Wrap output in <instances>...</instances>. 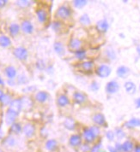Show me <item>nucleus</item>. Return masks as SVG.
<instances>
[{"label":"nucleus","instance_id":"nucleus-1","mask_svg":"<svg viewBox=\"0 0 140 152\" xmlns=\"http://www.w3.org/2000/svg\"><path fill=\"white\" fill-rule=\"evenodd\" d=\"M13 54L16 58H17L18 60H21V61H25L28 56V52L27 49L22 47V46H19V47H16L15 49Z\"/></svg>","mask_w":140,"mask_h":152},{"label":"nucleus","instance_id":"nucleus-2","mask_svg":"<svg viewBox=\"0 0 140 152\" xmlns=\"http://www.w3.org/2000/svg\"><path fill=\"white\" fill-rule=\"evenodd\" d=\"M83 138L79 134H72L69 138V145L72 148H77L82 145Z\"/></svg>","mask_w":140,"mask_h":152},{"label":"nucleus","instance_id":"nucleus-3","mask_svg":"<svg viewBox=\"0 0 140 152\" xmlns=\"http://www.w3.org/2000/svg\"><path fill=\"white\" fill-rule=\"evenodd\" d=\"M22 132L27 138H33L35 134V126L32 123H27L22 127Z\"/></svg>","mask_w":140,"mask_h":152},{"label":"nucleus","instance_id":"nucleus-4","mask_svg":"<svg viewBox=\"0 0 140 152\" xmlns=\"http://www.w3.org/2000/svg\"><path fill=\"white\" fill-rule=\"evenodd\" d=\"M18 115L19 114L16 113L15 111L11 110L10 109H8L7 112L5 114V122H6V124L9 125V126H11L13 123H15Z\"/></svg>","mask_w":140,"mask_h":152},{"label":"nucleus","instance_id":"nucleus-5","mask_svg":"<svg viewBox=\"0 0 140 152\" xmlns=\"http://www.w3.org/2000/svg\"><path fill=\"white\" fill-rule=\"evenodd\" d=\"M96 74L101 78H107L111 74V69L107 65H101L96 69Z\"/></svg>","mask_w":140,"mask_h":152},{"label":"nucleus","instance_id":"nucleus-6","mask_svg":"<svg viewBox=\"0 0 140 152\" xmlns=\"http://www.w3.org/2000/svg\"><path fill=\"white\" fill-rule=\"evenodd\" d=\"M56 15L61 19H66L70 15V10L66 6H60L57 10Z\"/></svg>","mask_w":140,"mask_h":152},{"label":"nucleus","instance_id":"nucleus-7","mask_svg":"<svg viewBox=\"0 0 140 152\" xmlns=\"http://www.w3.org/2000/svg\"><path fill=\"white\" fill-rule=\"evenodd\" d=\"M9 109H10L11 110L15 111L16 113L19 114L22 110L21 99H14V100H12L11 103L9 105Z\"/></svg>","mask_w":140,"mask_h":152},{"label":"nucleus","instance_id":"nucleus-8","mask_svg":"<svg viewBox=\"0 0 140 152\" xmlns=\"http://www.w3.org/2000/svg\"><path fill=\"white\" fill-rule=\"evenodd\" d=\"M119 84L117 83L115 80H112V81H109L108 83L107 84L106 91L108 94H113V93H116L119 91Z\"/></svg>","mask_w":140,"mask_h":152},{"label":"nucleus","instance_id":"nucleus-9","mask_svg":"<svg viewBox=\"0 0 140 152\" xmlns=\"http://www.w3.org/2000/svg\"><path fill=\"white\" fill-rule=\"evenodd\" d=\"M83 138H84V141H85L86 144H91V143H93L95 141V139L96 138L90 128L84 129V132H83Z\"/></svg>","mask_w":140,"mask_h":152},{"label":"nucleus","instance_id":"nucleus-10","mask_svg":"<svg viewBox=\"0 0 140 152\" xmlns=\"http://www.w3.org/2000/svg\"><path fill=\"white\" fill-rule=\"evenodd\" d=\"M21 29L22 30L23 33H25L27 34H32L34 32V26L31 23V21L25 20V21L21 22Z\"/></svg>","mask_w":140,"mask_h":152},{"label":"nucleus","instance_id":"nucleus-11","mask_svg":"<svg viewBox=\"0 0 140 152\" xmlns=\"http://www.w3.org/2000/svg\"><path fill=\"white\" fill-rule=\"evenodd\" d=\"M58 147H59V144H58L56 139L52 138V139H48L46 141L45 148L49 152H54L58 149Z\"/></svg>","mask_w":140,"mask_h":152},{"label":"nucleus","instance_id":"nucleus-12","mask_svg":"<svg viewBox=\"0 0 140 152\" xmlns=\"http://www.w3.org/2000/svg\"><path fill=\"white\" fill-rule=\"evenodd\" d=\"M130 73H131L130 69L126 67V66H120L117 69V71H116L117 75L120 77V78H122V79L127 78L128 76L130 75Z\"/></svg>","mask_w":140,"mask_h":152},{"label":"nucleus","instance_id":"nucleus-13","mask_svg":"<svg viewBox=\"0 0 140 152\" xmlns=\"http://www.w3.org/2000/svg\"><path fill=\"white\" fill-rule=\"evenodd\" d=\"M64 126L69 131H74L76 128V122L74 119L70 117H67L64 121Z\"/></svg>","mask_w":140,"mask_h":152},{"label":"nucleus","instance_id":"nucleus-14","mask_svg":"<svg viewBox=\"0 0 140 152\" xmlns=\"http://www.w3.org/2000/svg\"><path fill=\"white\" fill-rule=\"evenodd\" d=\"M48 98V94L47 92L44 91H38L36 94H35V100L39 103H45Z\"/></svg>","mask_w":140,"mask_h":152},{"label":"nucleus","instance_id":"nucleus-15","mask_svg":"<svg viewBox=\"0 0 140 152\" xmlns=\"http://www.w3.org/2000/svg\"><path fill=\"white\" fill-rule=\"evenodd\" d=\"M109 28V25H108V22L106 21V20H101L96 23V28L99 32H101V33H105L107 31V29Z\"/></svg>","mask_w":140,"mask_h":152},{"label":"nucleus","instance_id":"nucleus-16","mask_svg":"<svg viewBox=\"0 0 140 152\" xmlns=\"http://www.w3.org/2000/svg\"><path fill=\"white\" fill-rule=\"evenodd\" d=\"M127 128H134V127H138L140 126V119L138 118H132L131 120H129L128 121H126L125 123Z\"/></svg>","mask_w":140,"mask_h":152},{"label":"nucleus","instance_id":"nucleus-17","mask_svg":"<svg viewBox=\"0 0 140 152\" xmlns=\"http://www.w3.org/2000/svg\"><path fill=\"white\" fill-rule=\"evenodd\" d=\"M5 75L10 80H13L16 76V69H15L13 66H8L4 69Z\"/></svg>","mask_w":140,"mask_h":152},{"label":"nucleus","instance_id":"nucleus-18","mask_svg":"<svg viewBox=\"0 0 140 152\" xmlns=\"http://www.w3.org/2000/svg\"><path fill=\"white\" fill-rule=\"evenodd\" d=\"M57 104L59 107H64L70 104V100L67 96L65 95H60L57 98Z\"/></svg>","mask_w":140,"mask_h":152},{"label":"nucleus","instance_id":"nucleus-19","mask_svg":"<svg viewBox=\"0 0 140 152\" xmlns=\"http://www.w3.org/2000/svg\"><path fill=\"white\" fill-rule=\"evenodd\" d=\"M125 89H126V92L130 95H133L136 92V86L133 83V81H127L125 83Z\"/></svg>","mask_w":140,"mask_h":152},{"label":"nucleus","instance_id":"nucleus-20","mask_svg":"<svg viewBox=\"0 0 140 152\" xmlns=\"http://www.w3.org/2000/svg\"><path fill=\"white\" fill-rule=\"evenodd\" d=\"M10 132L13 134H20L21 132H22V126H21L20 123H17V122H15L13 124L10 126Z\"/></svg>","mask_w":140,"mask_h":152},{"label":"nucleus","instance_id":"nucleus-21","mask_svg":"<svg viewBox=\"0 0 140 152\" xmlns=\"http://www.w3.org/2000/svg\"><path fill=\"white\" fill-rule=\"evenodd\" d=\"M134 151V145L132 141L126 140L122 144V152H132Z\"/></svg>","mask_w":140,"mask_h":152},{"label":"nucleus","instance_id":"nucleus-22","mask_svg":"<svg viewBox=\"0 0 140 152\" xmlns=\"http://www.w3.org/2000/svg\"><path fill=\"white\" fill-rule=\"evenodd\" d=\"M73 98H74V101H75L77 104H81L85 102V100H86V96L84 95V93H82V92L77 91V92L74 93Z\"/></svg>","mask_w":140,"mask_h":152},{"label":"nucleus","instance_id":"nucleus-23","mask_svg":"<svg viewBox=\"0 0 140 152\" xmlns=\"http://www.w3.org/2000/svg\"><path fill=\"white\" fill-rule=\"evenodd\" d=\"M36 15H37L38 21H40V22H41V23H44L45 21H47V12L44 10H41V9L36 10Z\"/></svg>","mask_w":140,"mask_h":152},{"label":"nucleus","instance_id":"nucleus-24","mask_svg":"<svg viewBox=\"0 0 140 152\" xmlns=\"http://www.w3.org/2000/svg\"><path fill=\"white\" fill-rule=\"evenodd\" d=\"M92 120H93V121H94L96 124L99 125V126H103L106 122L105 117H104V115H101V114H96V115H95L93 116V119H92Z\"/></svg>","mask_w":140,"mask_h":152},{"label":"nucleus","instance_id":"nucleus-25","mask_svg":"<svg viewBox=\"0 0 140 152\" xmlns=\"http://www.w3.org/2000/svg\"><path fill=\"white\" fill-rule=\"evenodd\" d=\"M16 139H15L14 137H12V136H10V135H9L7 136L6 138H4V140H3V145H5L6 147H14L15 145H16Z\"/></svg>","mask_w":140,"mask_h":152},{"label":"nucleus","instance_id":"nucleus-26","mask_svg":"<svg viewBox=\"0 0 140 152\" xmlns=\"http://www.w3.org/2000/svg\"><path fill=\"white\" fill-rule=\"evenodd\" d=\"M53 49L59 56H63L64 54V47L60 42H55L53 45Z\"/></svg>","mask_w":140,"mask_h":152},{"label":"nucleus","instance_id":"nucleus-27","mask_svg":"<svg viewBox=\"0 0 140 152\" xmlns=\"http://www.w3.org/2000/svg\"><path fill=\"white\" fill-rule=\"evenodd\" d=\"M10 45H11V40L9 37L5 35L0 36V46L6 48V47H9Z\"/></svg>","mask_w":140,"mask_h":152},{"label":"nucleus","instance_id":"nucleus-28","mask_svg":"<svg viewBox=\"0 0 140 152\" xmlns=\"http://www.w3.org/2000/svg\"><path fill=\"white\" fill-rule=\"evenodd\" d=\"M21 103H22V110H29L33 105L32 100L28 97H22L21 98Z\"/></svg>","mask_w":140,"mask_h":152},{"label":"nucleus","instance_id":"nucleus-29","mask_svg":"<svg viewBox=\"0 0 140 152\" xmlns=\"http://www.w3.org/2000/svg\"><path fill=\"white\" fill-rule=\"evenodd\" d=\"M81 45H82V42L78 39H72L70 41V44H69V47L71 50H79Z\"/></svg>","mask_w":140,"mask_h":152},{"label":"nucleus","instance_id":"nucleus-30","mask_svg":"<svg viewBox=\"0 0 140 152\" xmlns=\"http://www.w3.org/2000/svg\"><path fill=\"white\" fill-rule=\"evenodd\" d=\"M20 26L18 25V24H16V23H12L10 26V28H9V30H10V34L12 35V36H16V35H17L19 34V32H20Z\"/></svg>","mask_w":140,"mask_h":152},{"label":"nucleus","instance_id":"nucleus-31","mask_svg":"<svg viewBox=\"0 0 140 152\" xmlns=\"http://www.w3.org/2000/svg\"><path fill=\"white\" fill-rule=\"evenodd\" d=\"M79 21H80V23H81L82 25H84V26H88V25L90 24L91 22L90 18V16L87 14L83 15L80 17Z\"/></svg>","mask_w":140,"mask_h":152},{"label":"nucleus","instance_id":"nucleus-32","mask_svg":"<svg viewBox=\"0 0 140 152\" xmlns=\"http://www.w3.org/2000/svg\"><path fill=\"white\" fill-rule=\"evenodd\" d=\"M16 4L20 8H27L31 4V2L28 0H19V1H16Z\"/></svg>","mask_w":140,"mask_h":152},{"label":"nucleus","instance_id":"nucleus-33","mask_svg":"<svg viewBox=\"0 0 140 152\" xmlns=\"http://www.w3.org/2000/svg\"><path fill=\"white\" fill-rule=\"evenodd\" d=\"M87 4H88V1H86V0H75V1H73L74 6L76 8H78V9L84 7Z\"/></svg>","mask_w":140,"mask_h":152},{"label":"nucleus","instance_id":"nucleus-34","mask_svg":"<svg viewBox=\"0 0 140 152\" xmlns=\"http://www.w3.org/2000/svg\"><path fill=\"white\" fill-rule=\"evenodd\" d=\"M75 55H76V57H77V59L83 60V59H84V58L86 57V51L84 50H80V49H79V50H76Z\"/></svg>","mask_w":140,"mask_h":152},{"label":"nucleus","instance_id":"nucleus-35","mask_svg":"<svg viewBox=\"0 0 140 152\" xmlns=\"http://www.w3.org/2000/svg\"><path fill=\"white\" fill-rule=\"evenodd\" d=\"M11 101H12L11 97H10L9 95H7V94H4V96L2 97L1 100H0V102L4 105H10V104L11 103Z\"/></svg>","mask_w":140,"mask_h":152},{"label":"nucleus","instance_id":"nucleus-36","mask_svg":"<svg viewBox=\"0 0 140 152\" xmlns=\"http://www.w3.org/2000/svg\"><path fill=\"white\" fill-rule=\"evenodd\" d=\"M114 134H115V136L117 137L118 139H122V138H124L126 137L125 132L123 131L121 128H116L115 132H114Z\"/></svg>","mask_w":140,"mask_h":152},{"label":"nucleus","instance_id":"nucleus-37","mask_svg":"<svg viewBox=\"0 0 140 152\" xmlns=\"http://www.w3.org/2000/svg\"><path fill=\"white\" fill-rule=\"evenodd\" d=\"M93 65H94V63L90 61H89V62H84L82 63V65H81V67H82V69L85 70V71H90L91 70V69L93 68Z\"/></svg>","mask_w":140,"mask_h":152},{"label":"nucleus","instance_id":"nucleus-38","mask_svg":"<svg viewBox=\"0 0 140 152\" xmlns=\"http://www.w3.org/2000/svg\"><path fill=\"white\" fill-rule=\"evenodd\" d=\"M52 28H53V30H54L55 32H59L61 28H62V24H61V22L60 21H53V23H52Z\"/></svg>","mask_w":140,"mask_h":152},{"label":"nucleus","instance_id":"nucleus-39","mask_svg":"<svg viewBox=\"0 0 140 152\" xmlns=\"http://www.w3.org/2000/svg\"><path fill=\"white\" fill-rule=\"evenodd\" d=\"M17 82L18 84H21V85H24V84H27L28 82V80L27 79V77L23 75H21L18 76L17 78Z\"/></svg>","mask_w":140,"mask_h":152},{"label":"nucleus","instance_id":"nucleus-40","mask_svg":"<svg viewBox=\"0 0 140 152\" xmlns=\"http://www.w3.org/2000/svg\"><path fill=\"white\" fill-rule=\"evenodd\" d=\"M106 137L109 140V141H113L114 139V137H115V134L113 131H107L106 132Z\"/></svg>","mask_w":140,"mask_h":152},{"label":"nucleus","instance_id":"nucleus-41","mask_svg":"<svg viewBox=\"0 0 140 152\" xmlns=\"http://www.w3.org/2000/svg\"><path fill=\"white\" fill-rule=\"evenodd\" d=\"M90 129L91 130V132H93V134L96 136V138H97L99 136V134H100V130H99V128L97 126H91L90 127Z\"/></svg>","mask_w":140,"mask_h":152},{"label":"nucleus","instance_id":"nucleus-42","mask_svg":"<svg viewBox=\"0 0 140 152\" xmlns=\"http://www.w3.org/2000/svg\"><path fill=\"white\" fill-rule=\"evenodd\" d=\"M101 144L99 143V144H96L93 147H91V151L90 152H99V151L101 150Z\"/></svg>","mask_w":140,"mask_h":152},{"label":"nucleus","instance_id":"nucleus-43","mask_svg":"<svg viewBox=\"0 0 140 152\" xmlns=\"http://www.w3.org/2000/svg\"><path fill=\"white\" fill-rule=\"evenodd\" d=\"M99 85L97 82H96V81H94V82H92V84H91L90 86V89L93 91H97L99 90Z\"/></svg>","mask_w":140,"mask_h":152},{"label":"nucleus","instance_id":"nucleus-44","mask_svg":"<svg viewBox=\"0 0 140 152\" xmlns=\"http://www.w3.org/2000/svg\"><path fill=\"white\" fill-rule=\"evenodd\" d=\"M107 54L109 56V58H111L113 60L115 59V53H114V51L113 50H107Z\"/></svg>","mask_w":140,"mask_h":152},{"label":"nucleus","instance_id":"nucleus-45","mask_svg":"<svg viewBox=\"0 0 140 152\" xmlns=\"http://www.w3.org/2000/svg\"><path fill=\"white\" fill-rule=\"evenodd\" d=\"M117 151L119 152H122V144H119V143H116L115 144V147H114Z\"/></svg>","mask_w":140,"mask_h":152},{"label":"nucleus","instance_id":"nucleus-46","mask_svg":"<svg viewBox=\"0 0 140 152\" xmlns=\"http://www.w3.org/2000/svg\"><path fill=\"white\" fill-rule=\"evenodd\" d=\"M8 3L7 0H0V8L4 7Z\"/></svg>","mask_w":140,"mask_h":152},{"label":"nucleus","instance_id":"nucleus-47","mask_svg":"<svg viewBox=\"0 0 140 152\" xmlns=\"http://www.w3.org/2000/svg\"><path fill=\"white\" fill-rule=\"evenodd\" d=\"M135 104H136V108L140 109V97H139L138 99H136V101H135Z\"/></svg>","mask_w":140,"mask_h":152},{"label":"nucleus","instance_id":"nucleus-48","mask_svg":"<svg viewBox=\"0 0 140 152\" xmlns=\"http://www.w3.org/2000/svg\"><path fill=\"white\" fill-rule=\"evenodd\" d=\"M107 150L109 151V152H119L117 151V150H116L114 147H112V146H108V147H107Z\"/></svg>","mask_w":140,"mask_h":152},{"label":"nucleus","instance_id":"nucleus-49","mask_svg":"<svg viewBox=\"0 0 140 152\" xmlns=\"http://www.w3.org/2000/svg\"><path fill=\"white\" fill-rule=\"evenodd\" d=\"M134 152H140V145H136L134 147Z\"/></svg>","mask_w":140,"mask_h":152},{"label":"nucleus","instance_id":"nucleus-50","mask_svg":"<svg viewBox=\"0 0 140 152\" xmlns=\"http://www.w3.org/2000/svg\"><path fill=\"white\" fill-rule=\"evenodd\" d=\"M0 86H4V80L1 78V76H0Z\"/></svg>","mask_w":140,"mask_h":152},{"label":"nucleus","instance_id":"nucleus-51","mask_svg":"<svg viewBox=\"0 0 140 152\" xmlns=\"http://www.w3.org/2000/svg\"><path fill=\"white\" fill-rule=\"evenodd\" d=\"M3 96H4V92H3V91L0 89V100H1V98H2Z\"/></svg>","mask_w":140,"mask_h":152},{"label":"nucleus","instance_id":"nucleus-52","mask_svg":"<svg viewBox=\"0 0 140 152\" xmlns=\"http://www.w3.org/2000/svg\"><path fill=\"white\" fill-rule=\"evenodd\" d=\"M137 51H138V53H139V55L140 56V45L137 47Z\"/></svg>","mask_w":140,"mask_h":152},{"label":"nucleus","instance_id":"nucleus-53","mask_svg":"<svg viewBox=\"0 0 140 152\" xmlns=\"http://www.w3.org/2000/svg\"><path fill=\"white\" fill-rule=\"evenodd\" d=\"M0 152H4V151H2V150H0Z\"/></svg>","mask_w":140,"mask_h":152},{"label":"nucleus","instance_id":"nucleus-54","mask_svg":"<svg viewBox=\"0 0 140 152\" xmlns=\"http://www.w3.org/2000/svg\"><path fill=\"white\" fill-rule=\"evenodd\" d=\"M139 89H140V86H139Z\"/></svg>","mask_w":140,"mask_h":152}]
</instances>
